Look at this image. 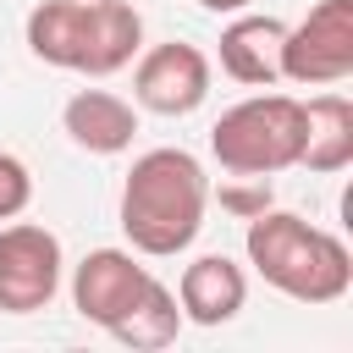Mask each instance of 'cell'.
I'll use <instances>...</instances> for the list:
<instances>
[{
	"label": "cell",
	"instance_id": "obj_1",
	"mask_svg": "<svg viewBox=\"0 0 353 353\" xmlns=\"http://www.w3.org/2000/svg\"><path fill=\"white\" fill-rule=\"evenodd\" d=\"M210 210V176L188 149H149L132 160L121 182V232L138 254L171 259L204 232Z\"/></svg>",
	"mask_w": 353,
	"mask_h": 353
},
{
	"label": "cell",
	"instance_id": "obj_2",
	"mask_svg": "<svg viewBox=\"0 0 353 353\" xmlns=\"http://www.w3.org/2000/svg\"><path fill=\"white\" fill-rule=\"evenodd\" d=\"M248 265L265 287H276L292 303H336L353 287V254L336 232L309 226L292 210H259L243 232Z\"/></svg>",
	"mask_w": 353,
	"mask_h": 353
},
{
	"label": "cell",
	"instance_id": "obj_3",
	"mask_svg": "<svg viewBox=\"0 0 353 353\" xmlns=\"http://www.w3.org/2000/svg\"><path fill=\"white\" fill-rule=\"evenodd\" d=\"M28 50L44 66L110 77L143 50V17L127 0H39L28 11Z\"/></svg>",
	"mask_w": 353,
	"mask_h": 353
},
{
	"label": "cell",
	"instance_id": "obj_4",
	"mask_svg": "<svg viewBox=\"0 0 353 353\" xmlns=\"http://www.w3.org/2000/svg\"><path fill=\"white\" fill-rule=\"evenodd\" d=\"M303 143V99L292 94H248L210 127V154L232 176H276L298 165Z\"/></svg>",
	"mask_w": 353,
	"mask_h": 353
},
{
	"label": "cell",
	"instance_id": "obj_5",
	"mask_svg": "<svg viewBox=\"0 0 353 353\" xmlns=\"http://www.w3.org/2000/svg\"><path fill=\"white\" fill-rule=\"evenodd\" d=\"M281 77L298 88H336L353 77V0H320L281 39Z\"/></svg>",
	"mask_w": 353,
	"mask_h": 353
},
{
	"label": "cell",
	"instance_id": "obj_6",
	"mask_svg": "<svg viewBox=\"0 0 353 353\" xmlns=\"http://www.w3.org/2000/svg\"><path fill=\"white\" fill-rule=\"evenodd\" d=\"M61 237L39 221H0V309L39 314L61 292Z\"/></svg>",
	"mask_w": 353,
	"mask_h": 353
},
{
	"label": "cell",
	"instance_id": "obj_7",
	"mask_svg": "<svg viewBox=\"0 0 353 353\" xmlns=\"http://www.w3.org/2000/svg\"><path fill=\"white\" fill-rule=\"evenodd\" d=\"M149 281H154V270L138 265L132 248H94V254H83L77 270H72V309H77L88 325L116 331V325L132 314V303L149 292Z\"/></svg>",
	"mask_w": 353,
	"mask_h": 353
},
{
	"label": "cell",
	"instance_id": "obj_8",
	"mask_svg": "<svg viewBox=\"0 0 353 353\" xmlns=\"http://www.w3.org/2000/svg\"><path fill=\"white\" fill-rule=\"evenodd\" d=\"M132 99L154 116H193L210 99V55L199 44H154L132 66Z\"/></svg>",
	"mask_w": 353,
	"mask_h": 353
},
{
	"label": "cell",
	"instance_id": "obj_9",
	"mask_svg": "<svg viewBox=\"0 0 353 353\" xmlns=\"http://www.w3.org/2000/svg\"><path fill=\"white\" fill-rule=\"evenodd\" d=\"M281 39H287V22L237 11V17L221 28V72H226L232 83H243V88H270V83H281Z\"/></svg>",
	"mask_w": 353,
	"mask_h": 353
},
{
	"label": "cell",
	"instance_id": "obj_10",
	"mask_svg": "<svg viewBox=\"0 0 353 353\" xmlns=\"http://www.w3.org/2000/svg\"><path fill=\"white\" fill-rule=\"evenodd\" d=\"M176 303H182V320L193 325H226L248 303V276L226 254H199L176 281Z\"/></svg>",
	"mask_w": 353,
	"mask_h": 353
},
{
	"label": "cell",
	"instance_id": "obj_11",
	"mask_svg": "<svg viewBox=\"0 0 353 353\" xmlns=\"http://www.w3.org/2000/svg\"><path fill=\"white\" fill-rule=\"evenodd\" d=\"M61 127L88 154H121V149H132L138 110L121 94H110V88H77L66 99V110H61Z\"/></svg>",
	"mask_w": 353,
	"mask_h": 353
},
{
	"label": "cell",
	"instance_id": "obj_12",
	"mask_svg": "<svg viewBox=\"0 0 353 353\" xmlns=\"http://www.w3.org/2000/svg\"><path fill=\"white\" fill-rule=\"evenodd\" d=\"M298 165L303 171H347L353 165V99L325 88L314 99H303V143H298Z\"/></svg>",
	"mask_w": 353,
	"mask_h": 353
},
{
	"label": "cell",
	"instance_id": "obj_13",
	"mask_svg": "<svg viewBox=\"0 0 353 353\" xmlns=\"http://www.w3.org/2000/svg\"><path fill=\"white\" fill-rule=\"evenodd\" d=\"M182 325H188V320H182L176 292H171L165 281H149V292L132 303V314H127L110 336H116V342H127V347H171Z\"/></svg>",
	"mask_w": 353,
	"mask_h": 353
},
{
	"label": "cell",
	"instance_id": "obj_14",
	"mask_svg": "<svg viewBox=\"0 0 353 353\" xmlns=\"http://www.w3.org/2000/svg\"><path fill=\"white\" fill-rule=\"evenodd\" d=\"M28 204H33V171L11 149H0V221H17Z\"/></svg>",
	"mask_w": 353,
	"mask_h": 353
},
{
	"label": "cell",
	"instance_id": "obj_15",
	"mask_svg": "<svg viewBox=\"0 0 353 353\" xmlns=\"http://www.w3.org/2000/svg\"><path fill=\"white\" fill-rule=\"evenodd\" d=\"M221 210H232L237 221H254L259 210H270V176H237V182H221Z\"/></svg>",
	"mask_w": 353,
	"mask_h": 353
},
{
	"label": "cell",
	"instance_id": "obj_16",
	"mask_svg": "<svg viewBox=\"0 0 353 353\" xmlns=\"http://www.w3.org/2000/svg\"><path fill=\"white\" fill-rule=\"evenodd\" d=\"M204 11H215V17H237V11H248L254 0H199Z\"/></svg>",
	"mask_w": 353,
	"mask_h": 353
}]
</instances>
